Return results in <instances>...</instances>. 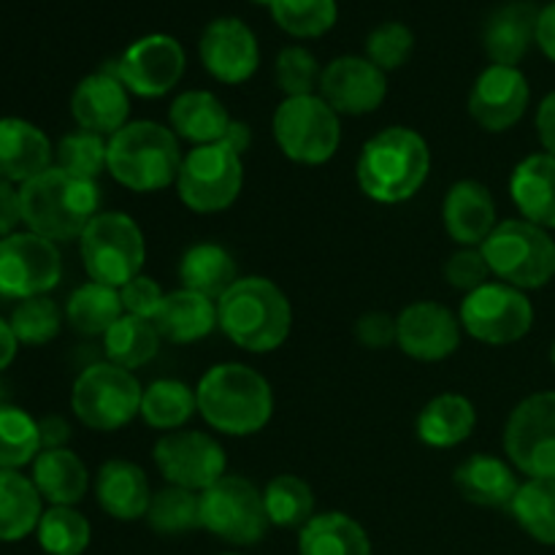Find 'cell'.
<instances>
[{"mask_svg":"<svg viewBox=\"0 0 555 555\" xmlns=\"http://www.w3.org/2000/svg\"><path fill=\"white\" fill-rule=\"evenodd\" d=\"M431 173V146L406 125L374 133L356 160L358 188L374 204L396 206L415 198Z\"/></svg>","mask_w":555,"mask_h":555,"instance_id":"6da1fadb","label":"cell"},{"mask_svg":"<svg viewBox=\"0 0 555 555\" xmlns=\"http://www.w3.org/2000/svg\"><path fill=\"white\" fill-rule=\"evenodd\" d=\"M198 415L225 437H253L274 415V390L258 369L247 363H217L195 385Z\"/></svg>","mask_w":555,"mask_h":555,"instance_id":"7a4b0ae2","label":"cell"},{"mask_svg":"<svg viewBox=\"0 0 555 555\" xmlns=\"http://www.w3.org/2000/svg\"><path fill=\"white\" fill-rule=\"evenodd\" d=\"M22 222L49 242H74L101 215V188L52 166L20 188Z\"/></svg>","mask_w":555,"mask_h":555,"instance_id":"3957f363","label":"cell"},{"mask_svg":"<svg viewBox=\"0 0 555 555\" xmlns=\"http://www.w3.org/2000/svg\"><path fill=\"white\" fill-rule=\"evenodd\" d=\"M217 325L238 350L266 356L291 336L293 307L285 291L266 276H238L217 301Z\"/></svg>","mask_w":555,"mask_h":555,"instance_id":"277c9868","label":"cell"},{"mask_svg":"<svg viewBox=\"0 0 555 555\" xmlns=\"http://www.w3.org/2000/svg\"><path fill=\"white\" fill-rule=\"evenodd\" d=\"M182 157L171 128L155 119H133L108 135L106 171L133 193H160L177 184Z\"/></svg>","mask_w":555,"mask_h":555,"instance_id":"5b68a950","label":"cell"},{"mask_svg":"<svg viewBox=\"0 0 555 555\" xmlns=\"http://www.w3.org/2000/svg\"><path fill=\"white\" fill-rule=\"evenodd\" d=\"M480 249L491 274L504 285L526 293L555 280V238L524 217L499 222Z\"/></svg>","mask_w":555,"mask_h":555,"instance_id":"8992f818","label":"cell"},{"mask_svg":"<svg viewBox=\"0 0 555 555\" xmlns=\"http://www.w3.org/2000/svg\"><path fill=\"white\" fill-rule=\"evenodd\" d=\"M79 253L90 282L119 291L144 274V231L125 211H101L79 236Z\"/></svg>","mask_w":555,"mask_h":555,"instance_id":"52a82bcc","label":"cell"},{"mask_svg":"<svg viewBox=\"0 0 555 555\" xmlns=\"http://www.w3.org/2000/svg\"><path fill=\"white\" fill-rule=\"evenodd\" d=\"M271 133L287 160L323 166L341 144V117L318 92L285 98L271 117Z\"/></svg>","mask_w":555,"mask_h":555,"instance_id":"ba28073f","label":"cell"},{"mask_svg":"<svg viewBox=\"0 0 555 555\" xmlns=\"http://www.w3.org/2000/svg\"><path fill=\"white\" fill-rule=\"evenodd\" d=\"M144 388L133 372L114 363H92L76 377L70 410L92 431H119L141 412Z\"/></svg>","mask_w":555,"mask_h":555,"instance_id":"9c48e42d","label":"cell"},{"mask_svg":"<svg viewBox=\"0 0 555 555\" xmlns=\"http://www.w3.org/2000/svg\"><path fill=\"white\" fill-rule=\"evenodd\" d=\"M177 193L195 215H217L236 204L244 188V160L236 150L217 144L193 146L182 157L177 177Z\"/></svg>","mask_w":555,"mask_h":555,"instance_id":"30bf717a","label":"cell"},{"mask_svg":"<svg viewBox=\"0 0 555 555\" xmlns=\"http://www.w3.org/2000/svg\"><path fill=\"white\" fill-rule=\"evenodd\" d=\"M269 526L263 491L247 477L225 475L201 493V529L228 545H258Z\"/></svg>","mask_w":555,"mask_h":555,"instance_id":"8fae6325","label":"cell"},{"mask_svg":"<svg viewBox=\"0 0 555 555\" xmlns=\"http://www.w3.org/2000/svg\"><path fill=\"white\" fill-rule=\"evenodd\" d=\"M461 328L488 347H507L524 339L534 325V304L524 291L504 282H486L466 293L459 307Z\"/></svg>","mask_w":555,"mask_h":555,"instance_id":"7c38bea8","label":"cell"},{"mask_svg":"<svg viewBox=\"0 0 555 555\" xmlns=\"http://www.w3.org/2000/svg\"><path fill=\"white\" fill-rule=\"evenodd\" d=\"M504 453L526 480H555V390L526 396L509 412Z\"/></svg>","mask_w":555,"mask_h":555,"instance_id":"4fadbf2b","label":"cell"},{"mask_svg":"<svg viewBox=\"0 0 555 555\" xmlns=\"http://www.w3.org/2000/svg\"><path fill=\"white\" fill-rule=\"evenodd\" d=\"M157 472L168 486L204 493L228 475V459L222 444L211 434L195 428L163 434L152 448Z\"/></svg>","mask_w":555,"mask_h":555,"instance_id":"5bb4252c","label":"cell"},{"mask_svg":"<svg viewBox=\"0 0 555 555\" xmlns=\"http://www.w3.org/2000/svg\"><path fill=\"white\" fill-rule=\"evenodd\" d=\"M63 276L57 244L33 231H16L0 238V296L25 301L47 296Z\"/></svg>","mask_w":555,"mask_h":555,"instance_id":"9a60e30c","label":"cell"},{"mask_svg":"<svg viewBox=\"0 0 555 555\" xmlns=\"http://www.w3.org/2000/svg\"><path fill=\"white\" fill-rule=\"evenodd\" d=\"M188 54L173 36L150 33L141 36L114 60L112 70L119 76L130 95L163 98L182 81Z\"/></svg>","mask_w":555,"mask_h":555,"instance_id":"2e32d148","label":"cell"},{"mask_svg":"<svg viewBox=\"0 0 555 555\" xmlns=\"http://www.w3.org/2000/svg\"><path fill=\"white\" fill-rule=\"evenodd\" d=\"M318 95L339 117H363L377 112L388 98V74L366 54H341L323 68Z\"/></svg>","mask_w":555,"mask_h":555,"instance_id":"e0dca14e","label":"cell"},{"mask_svg":"<svg viewBox=\"0 0 555 555\" xmlns=\"http://www.w3.org/2000/svg\"><path fill=\"white\" fill-rule=\"evenodd\" d=\"M198 57L211 79L222 85H244L260 65L258 36L238 16H220L201 33Z\"/></svg>","mask_w":555,"mask_h":555,"instance_id":"ac0fdd59","label":"cell"},{"mask_svg":"<svg viewBox=\"0 0 555 555\" xmlns=\"http://www.w3.org/2000/svg\"><path fill=\"white\" fill-rule=\"evenodd\" d=\"M531 103L529 79L513 65H488L469 92V117L488 133H507L524 119Z\"/></svg>","mask_w":555,"mask_h":555,"instance_id":"d6986e66","label":"cell"},{"mask_svg":"<svg viewBox=\"0 0 555 555\" xmlns=\"http://www.w3.org/2000/svg\"><path fill=\"white\" fill-rule=\"evenodd\" d=\"M461 320L439 301H415L396 318V347L412 361H448L461 347Z\"/></svg>","mask_w":555,"mask_h":555,"instance_id":"ffe728a7","label":"cell"},{"mask_svg":"<svg viewBox=\"0 0 555 555\" xmlns=\"http://www.w3.org/2000/svg\"><path fill=\"white\" fill-rule=\"evenodd\" d=\"M70 114L79 130L114 135L130 122V92L112 65L85 76L70 95Z\"/></svg>","mask_w":555,"mask_h":555,"instance_id":"44dd1931","label":"cell"},{"mask_svg":"<svg viewBox=\"0 0 555 555\" xmlns=\"http://www.w3.org/2000/svg\"><path fill=\"white\" fill-rule=\"evenodd\" d=\"M442 222L455 244L482 247V242L499 225L493 193L477 179H461L450 184L442 201Z\"/></svg>","mask_w":555,"mask_h":555,"instance_id":"7402d4cb","label":"cell"},{"mask_svg":"<svg viewBox=\"0 0 555 555\" xmlns=\"http://www.w3.org/2000/svg\"><path fill=\"white\" fill-rule=\"evenodd\" d=\"M98 507L114 520L133 524L146 518L152 502L150 477L139 464L125 459H112L101 464L95 475Z\"/></svg>","mask_w":555,"mask_h":555,"instance_id":"603a6c76","label":"cell"},{"mask_svg":"<svg viewBox=\"0 0 555 555\" xmlns=\"http://www.w3.org/2000/svg\"><path fill=\"white\" fill-rule=\"evenodd\" d=\"M54 146L38 125L22 117H0V179L25 184L52 168Z\"/></svg>","mask_w":555,"mask_h":555,"instance_id":"cb8c5ba5","label":"cell"},{"mask_svg":"<svg viewBox=\"0 0 555 555\" xmlns=\"http://www.w3.org/2000/svg\"><path fill=\"white\" fill-rule=\"evenodd\" d=\"M537 20H540V9L529 0L499 5L482 27V47H486L488 60L493 65L518 68L520 60L529 54L531 43H537Z\"/></svg>","mask_w":555,"mask_h":555,"instance_id":"d4e9b609","label":"cell"},{"mask_svg":"<svg viewBox=\"0 0 555 555\" xmlns=\"http://www.w3.org/2000/svg\"><path fill=\"white\" fill-rule=\"evenodd\" d=\"M509 198L524 220L555 231V157L547 152L524 157L509 177Z\"/></svg>","mask_w":555,"mask_h":555,"instance_id":"484cf974","label":"cell"},{"mask_svg":"<svg viewBox=\"0 0 555 555\" xmlns=\"http://www.w3.org/2000/svg\"><path fill=\"white\" fill-rule=\"evenodd\" d=\"M453 486L461 496L477 507H507L513 504L520 482L509 461L488 453H475L461 461L453 475Z\"/></svg>","mask_w":555,"mask_h":555,"instance_id":"4316f807","label":"cell"},{"mask_svg":"<svg viewBox=\"0 0 555 555\" xmlns=\"http://www.w3.org/2000/svg\"><path fill=\"white\" fill-rule=\"evenodd\" d=\"M233 117L222 106L220 98L209 90H188L173 98L168 108V128L177 139L190 141L193 146L217 144L228 135Z\"/></svg>","mask_w":555,"mask_h":555,"instance_id":"83f0119b","label":"cell"},{"mask_svg":"<svg viewBox=\"0 0 555 555\" xmlns=\"http://www.w3.org/2000/svg\"><path fill=\"white\" fill-rule=\"evenodd\" d=\"M152 323H155L160 339L171 341V345H193V341L206 339L211 331L220 328L217 325V301L179 287V291L166 293Z\"/></svg>","mask_w":555,"mask_h":555,"instance_id":"f1b7e54d","label":"cell"},{"mask_svg":"<svg viewBox=\"0 0 555 555\" xmlns=\"http://www.w3.org/2000/svg\"><path fill=\"white\" fill-rule=\"evenodd\" d=\"M30 466L33 486L52 507H76L90 488V472L85 461L68 448L41 450Z\"/></svg>","mask_w":555,"mask_h":555,"instance_id":"f546056e","label":"cell"},{"mask_svg":"<svg viewBox=\"0 0 555 555\" xmlns=\"http://www.w3.org/2000/svg\"><path fill=\"white\" fill-rule=\"evenodd\" d=\"M477 426V410L466 396L439 393L421 410L415 423L417 439L426 448L450 450L464 444Z\"/></svg>","mask_w":555,"mask_h":555,"instance_id":"4dcf8cb0","label":"cell"},{"mask_svg":"<svg viewBox=\"0 0 555 555\" xmlns=\"http://www.w3.org/2000/svg\"><path fill=\"white\" fill-rule=\"evenodd\" d=\"M238 280V269L233 255L222 244L201 242L184 249L179 260V282L184 291L220 301Z\"/></svg>","mask_w":555,"mask_h":555,"instance_id":"1f68e13d","label":"cell"},{"mask_svg":"<svg viewBox=\"0 0 555 555\" xmlns=\"http://www.w3.org/2000/svg\"><path fill=\"white\" fill-rule=\"evenodd\" d=\"M298 555H372V540L356 518L331 509L304 526Z\"/></svg>","mask_w":555,"mask_h":555,"instance_id":"d6a6232c","label":"cell"},{"mask_svg":"<svg viewBox=\"0 0 555 555\" xmlns=\"http://www.w3.org/2000/svg\"><path fill=\"white\" fill-rule=\"evenodd\" d=\"M43 499L27 475L0 469V542H20L38 529Z\"/></svg>","mask_w":555,"mask_h":555,"instance_id":"836d02e7","label":"cell"},{"mask_svg":"<svg viewBox=\"0 0 555 555\" xmlns=\"http://www.w3.org/2000/svg\"><path fill=\"white\" fill-rule=\"evenodd\" d=\"M198 415L195 388L182 379H155L141 396L139 417L157 431H179Z\"/></svg>","mask_w":555,"mask_h":555,"instance_id":"e575fe53","label":"cell"},{"mask_svg":"<svg viewBox=\"0 0 555 555\" xmlns=\"http://www.w3.org/2000/svg\"><path fill=\"white\" fill-rule=\"evenodd\" d=\"M125 314L117 287L85 282L65 304V323L81 336H106V331Z\"/></svg>","mask_w":555,"mask_h":555,"instance_id":"d590c367","label":"cell"},{"mask_svg":"<svg viewBox=\"0 0 555 555\" xmlns=\"http://www.w3.org/2000/svg\"><path fill=\"white\" fill-rule=\"evenodd\" d=\"M160 341L163 339L152 320L122 314L103 336V350H106L108 363L135 372V369H141L157 356Z\"/></svg>","mask_w":555,"mask_h":555,"instance_id":"8d00e7d4","label":"cell"},{"mask_svg":"<svg viewBox=\"0 0 555 555\" xmlns=\"http://www.w3.org/2000/svg\"><path fill=\"white\" fill-rule=\"evenodd\" d=\"M263 507L271 526L301 531L314 518V491L296 475H276L263 488Z\"/></svg>","mask_w":555,"mask_h":555,"instance_id":"74e56055","label":"cell"},{"mask_svg":"<svg viewBox=\"0 0 555 555\" xmlns=\"http://www.w3.org/2000/svg\"><path fill=\"white\" fill-rule=\"evenodd\" d=\"M509 513L531 540L555 547V480L520 482Z\"/></svg>","mask_w":555,"mask_h":555,"instance_id":"f35d334b","label":"cell"},{"mask_svg":"<svg viewBox=\"0 0 555 555\" xmlns=\"http://www.w3.org/2000/svg\"><path fill=\"white\" fill-rule=\"evenodd\" d=\"M144 520L155 534L163 537H179L201 529V493L166 486L163 491L152 493L150 513Z\"/></svg>","mask_w":555,"mask_h":555,"instance_id":"ab89813d","label":"cell"},{"mask_svg":"<svg viewBox=\"0 0 555 555\" xmlns=\"http://www.w3.org/2000/svg\"><path fill=\"white\" fill-rule=\"evenodd\" d=\"M36 537L47 555H81L90 547L92 529L76 507H49L43 509Z\"/></svg>","mask_w":555,"mask_h":555,"instance_id":"60d3db41","label":"cell"},{"mask_svg":"<svg viewBox=\"0 0 555 555\" xmlns=\"http://www.w3.org/2000/svg\"><path fill=\"white\" fill-rule=\"evenodd\" d=\"M269 11L274 25L293 38H320L339 20L336 0H274Z\"/></svg>","mask_w":555,"mask_h":555,"instance_id":"b9f144b4","label":"cell"},{"mask_svg":"<svg viewBox=\"0 0 555 555\" xmlns=\"http://www.w3.org/2000/svg\"><path fill=\"white\" fill-rule=\"evenodd\" d=\"M41 453L38 421L14 404H0V469H16L33 464Z\"/></svg>","mask_w":555,"mask_h":555,"instance_id":"7bdbcfd3","label":"cell"},{"mask_svg":"<svg viewBox=\"0 0 555 555\" xmlns=\"http://www.w3.org/2000/svg\"><path fill=\"white\" fill-rule=\"evenodd\" d=\"M106 157L108 139L101 133H90V130L63 135L54 146V166L74 177L92 179V182H98V177L106 171Z\"/></svg>","mask_w":555,"mask_h":555,"instance_id":"ee69618b","label":"cell"},{"mask_svg":"<svg viewBox=\"0 0 555 555\" xmlns=\"http://www.w3.org/2000/svg\"><path fill=\"white\" fill-rule=\"evenodd\" d=\"M9 323L20 345L43 347L63 328V312L49 296H36L16 304Z\"/></svg>","mask_w":555,"mask_h":555,"instance_id":"f6af8a7d","label":"cell"},{"mask_svg":"<svg viewBox=\"0 0 555 555\" xmlns=\"http://www.w3.org/2000/svg\"><path fill=\"white\" fill-rule=\"evenodd\" d=\"M276 87L285 92V98L314 95L320 90V68L318 57L307 47H285L276 54L274 63Z\"/></svg>","mask_w":555,"mask_h":555,"instance_id":"bcb514c9","label":"cell"},{"mask_svg":"<svg viewBox=\"0 0 555 555\" xmlns=\"http://www.w3.org/2000/svg\"><path fill=\"white\" fill-rule=\"evenodd\" d=\"M412 49H415V33L404 22H383L366 36V57L385 74L401 68L412 57Z\"/></svg>","mask_w":555,"mask_h":555,"instance_id":"7dc6e473","label":"cell"},{"mask_svg":"<svg viewBox=\"0 0 555 555\" xmlns=\"http://www.w3.org/2000/svg\"><path fill=\"white\" fill-rule=\"evenodd\" d=\"M488 276H491V269H488L486 255H482L480 247H461L459 253L444 260V280L464 296L491 282Z\"/></svg>","mask_w":555,"mask_h":555,"instance_id":"c3c4849f","label":"cell"},{"mask_svg":"<svg viewBox=\"0 0 555 555\" xmlns=\"http://www.w3.org/2000/svg\"><path fill=\"white\" fill-rule=\"evenodd\" d=\"M119 298H122L125 314H135V318L155 320L157 309H160L166 291L157 285V280H152L150 274H139L135 280H130L128 285L119 287Z\"/></svg>","mask_w":555,"mask_h":555,"instance_id":"681fc988","label":"cell"},{"mask_svg":"<svg viewBox=\"0 0 555 555\" xmlns=\"http://www.w3.org/2000/svg\"><path fill=\"white\" fill-rule=\"evenodd\" d=\"M356 339L366 350H388L396 345V318L388 312H366L356 320Z\"/></svg>","mask_w":555,"mask_h":555,"instance_id":"f907efd6","label":"cell"},{"mask_svg":"<svg viewBox=\"0 0 555 555\" xmlns=\"http://www.w3.org/2000/svg\"><path fill=\"white\" fill-rule=\"evenodd\" d=\"M22 222V198L20 190L11 182L0 179V238L16 233V225Z\"/></svg>","mask_w":555,"mask_h":555,"instance_id":"816d5d0a","label":"cell"},{"mask_svg":"<svg viewBox=\"0 0 555 555\" xmlns=\"http://www.w3.org/2000/svg\"><path fill=\"white\" fill-rule=\"evenodd\" d=\"M534 125H537V135H540L542 150L555 157V90L542 98L540 108H537Z\"/></svg>","mask_w":555,"mask_h":555,"instance_id":"f5cc1de1","label":"cell"},{"mask_svg":"<svg viewBox=\"0 0 555 555\" xmlns=\"http://www.w3.org/2000/svg\"><path fill=\"white\" fill-rule=\"evenodd\" d=\"M38 434H41V450H54L65 448L70 439V426L65 417L60 415H47L38 421Z\"/></svg>","mask_w":555,"mask_h":555,"instance_id":"db71d44e","label":"cell"},{"mask_svg":"<svg viewBox=\"0 0 555 555\" xmlns=\"http://www.w3.org/2000/svg\"><path fill=\"white\" fill-rule=\"evenodd\" d=\"M537 47L542 49V54L551 63H555V0L540 9V20H537Z\"/></svg>","mask_w":555,"mask_h":555,"instance_id":"11a10c76","label":"cell"},{"mask_svg":"<svg viewBox=\"0 0 555 555\" xmlns=\"http://www.w3.org/2000/svg\"><path fill=\"white\" fill-rule=\"evenodd\" d=\"M16 350H20V341H16L14 331H11V323L0 318V372L11 366V361L16 358Z\"/></svg>","mask_w":555,"mask_h":555,"instance_id":"9f6ffc18","label":"cell"},{"mask_svg":"<svg viewBox=\"0 0 555 555\" xmlns=\"http://www.w3.org/2000/svg\"><path fill=\"white\" fill-rule=\"evenodd\" d=\"M222 141H225V144L231 146V150H236L238 155H244V152L249 150V141H253V133H249V125L242 122V119H233L231 128H228V135Z\"/></svg>","mask_w":555,"mask_h":555,"instance_id":"6f0895ef","label":"cell"},{"mask_svg":"<svg viewBox=\"0 0 555 555\" xmlns=\"http://www.w3.org/2000/svg\"><path fill=\"white\" fill-rule=\"evenodd\" d=\"M253 3H260V5H266V9H269V5L274 3V0H253Z\"/></svg>","mask_w":555,"mask_h":555,"instance_id":"680465c9","label":"cell"},{"mask_svg":"<svg viewBox=\"0 0 555 555\" xmlns=\"http://www.w3.org/2000/svg\"><path fill=\"white\" fill-rule=\"evenodd\" d=\"M551 363H553V369H555V339H553V345H551Z\"/></svg>","mask_w":555,"mask_h":555,"instance_id":"91938a15","label":"cell"},{"mask_svg":"<svg viewBox=\"0 0 555 555\" xmlns=\"http://www.w3.org/2000/svg\"><path fill=\"white\" fill-rule=\"evenodd\" d=\"M222 555H242V553H222Z\"/></svg>","mask_w":555,"mask_h":555,"instance_id":"94428289","label":"cell"}]
</instances>
